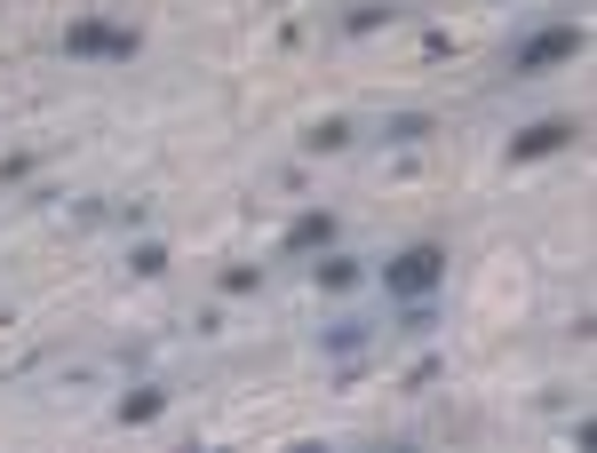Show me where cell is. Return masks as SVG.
<instances>
[{"label":"cell","instance_id":"ba28073f","mask_svg":"<svg viewBox=\"0 0 597 453\" xmlns=\"http://www.w3.org/2000/svg\"><path fill=\"white\" fill-rule=\"evenodd\" d=\"M430 135V112H398V120H383V144H422Z\"/></svg>","mask_w":597,"mask_h":453},{"label":"cell","instance_id":"30bf717a","mask_svg":"<svg viewBox=\"0 0 597 453\" xmlns=\"http://www.w3.org/2000/svg\"><path fill=\"white\" fill-rule=\"evenodd\" d=\"M303 144H311V152H343V144H351V120H319Z\"/></svg>","mask_w":597,"mask_h":453},{"label":"cell","instance_id":"8fae6325","mask_svg":"<svg viewBox=\"0 0 597 453\" xmlns=\"http://www.w3.org/2000/svg\"><path fill=\"white\" fill-rule=\"evenodd\" d=\"M319 342H327V351H335V358H351V351H358V342H367V327H358V319H343V327H327Z\"/></svg>","mask_w":597,"mask_h":453},{"label":"cell","instance_id":"3957f363","mask_svg":"<svg viewBox=\"0 0 597 453\" xmlns=\"http://www.w3.org/2000/svg\"><path fill=\"white\" fill-rule=\"evenodd\" d=\"M582 56V24H542V32H526V41L510 48V73H550V64H574Z\"/></svg>","mask_w":597,"mask_h":453},{"label":"cell","instance_id":"7a4b0ae2","mask_svg":"<svg viewBox=\"0 0 597 453\" xmlns=\"http://www.w3.org/2000/svg\"><path fill=\"white\" fill-rule=\"evenodd\" d=\"M136 48H144L136 24H112V16H73V24H64V56H112V64H128Z\"/></svg>","mask_w":597,"mask_h":453},{"label":"cell","instance_id":"5b68a950","mask_svg":"<svg viewBox=\"0 0 597 453\" xmlns=\"http://www.w3.org/2000/svg\"><path fill=\"white\" fill-rule=\"evenodd\" d=\"M319 247H335V216H327V207L287 223V255H319Z\"/></svg>","mask_w":597,"mask_h":453},{"label":"cell","instance_id":"8992f818","mask_svg":"<svg viewBox=\"0 0 597 453\" xmlns=\"http://www.w3.org/2000/svg\"><path fill=\"white\" fill-rule=\"evenodd\" d=\"M112 413H120V430H144V422H159V413H168V390H159V382H144V390H128Z\"/></svg>","mask_w":597,"mask_h":453},{"label":"cell","instance_id":"7c38bea8","mask_svg":"<svg viewBox=\"0 0 597 453\" xmlns=\"http://www.w3.org/2000/svg\"><path fill=\"white\" fill-rule=\"evenodd\" d=\"M390 16H398L390 0H367V9H351V16H343V32H375V24H390Z\"/></svg>","mask_w":597,"mask_h":453},{"label":"cell","instance_id":"9c48e42d","mask_svg":"<svg viewBox=\"0 0 597 453\" xmlns=\"http://www.w3.org/2000/svg\"><path fill=\"white\" fill-rule=\"evenodd\" d=\"M128 270H136V278H159V270H168V247H159V239H136V247H128Z\"/></svg>","mask_w":597,"mask_h":453},{"label":"cell","instance_id":"4fadbf2b","mask_svg":"<svg viewBox=\"0 0 597 453\" xmlns=\"http://www.w3.org/2000/svg\"><path fill=\"white\" fill-rule=\"evenodd\" d=\"M263 287V263H231L223 270V295H255Z\"/></svg>","mask_w":597,"mask_h":453},{"label":"cell","instance_id":"52a82bcc","mask_svg":"<svg viewBox=\"0 0 597 453\" xmlns=\"http://www.w3.org/2000/svg\"><path fill=\"white\" fill-rule=\"evenodd\" d=\"M311 278H319V287H327V295H351V287H358V278H367V270H358L351 255H327V247H319V263H311Z\"/></svg>","mask_w":597,"mask_h":453},{"label":"cell","instance_id":"6da1fadb","mask_svg":"<svg viewBox=\"0 0 597 453\" xmlns=\"http://www.w3.org/2000/svg\"><path fill=\"white\" fill-rule=\"evenodd\" d=\"M439 287H446V247H439V239H414V247H398L383 263V295H398V302H422Z\"/></svg>","mask_w":597,"mask_h":453},{"label":"cell","instance_id":"277c9868","mask_svg":"<svg viewBox=\"0 0 597 453\" xmlns=\"http://www.w3.org/2000/svg\"><path fill=\"white\" fill-rule=\"evenodd\" d=\"M582 135V120H534V128H518L510 135V167H526V159H550V152H566Z\"/></svg>","mask_w":597,"mask_h":453}]
</instances>
